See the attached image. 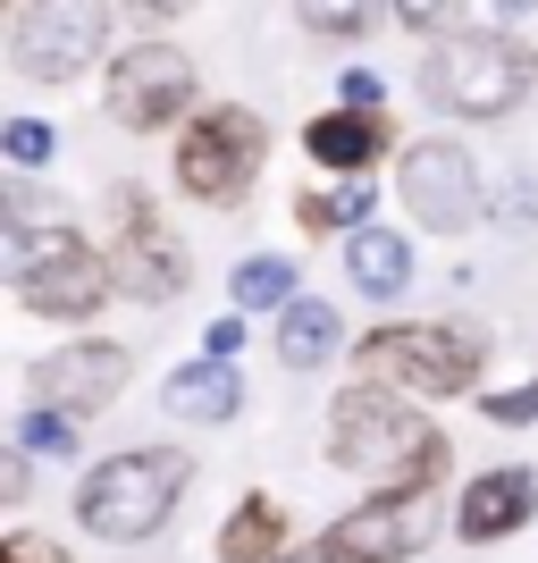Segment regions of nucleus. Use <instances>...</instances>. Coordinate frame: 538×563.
Returning <instances> with one entry per match:
<instances>
[{"instance_id": "obj_1", "label": "nucleus", "mask_w": 538, "mask_h": 563, "mask_svg": "<svg viewBox=\"0 0 538 563\" xmlns=\"http://www.w3.org/2000/svg\"><path fill=\"white\" fill-rule=\"evenodd\" d=\"M328 463L371 479V488H404V496H438L446 471H454V446L446 429L429 421L413 396L378 387V378H345L328 396Z\"/></svg>"}, {"instance_id": "obj_2", "label": "nucleus", "mask_w": 538, "mask_h": 563, "mask_svg": "<svg viewBox=\"0 0 538 563\" xmlns=\"http://www.w3.org/2000/svg\"><path fill=\"white\" fill-rule=\"evenodd\" d=\"M194 471H202L194 446H118V454H101V463H85V479H76V530L101 539V547L161 539L168 521H177V505H186Z\"/></svg>"}, {"instance_id": "obj_3", "label": "nucleus", "mask_w": 538, "mask_h": 563, "mask_svg": "<svg viewBox=\"0 0 538 563\" xmlns=\"http://www.w3.org/2000/svg\"><path fill=\"white\" fill-rule=\"evenodd\" d=\"M538 93V51L496 34V25H471V34H446L421 59V101L438 118H471V126H496Z\"/></svg>"}, {"instance_id": "obj_4", "label": "nucleus", "mask_w": 538, "mask_h": 563, "mask_svg": "<svg viewBox=\"0 0 538 563\" xmlns=\"http://www.w3.org/2000/svg\"><path fill=\"white\" fill-rule=\"evenodd\" d=\"M353 371L378 378V387H396V396L413 404H463L488 387V345L471 329H454V320H387V329H371L362 345H353Z\"/></svg>"}, {"instance_id": "obj_5", "label": "nucleus", "mask_w": 538, "mask_h": 563, "mask_svg": "<svg viewBox=\"0 0 538 563\" xmlns=\"http://www.w3.org/2000/svg\"><path fill=\"white\" fill-rule=\"evenodd\" d=\"M261 168H270V118L253 101H202L177 126L168 186L186 194V202H202V211H235L261 186Z\"/></svg>"}, {"instance_id": "obj_6", "label": "nucleus", "mask_w": 538, "mask_h": 563, "mask_svg": "<svg viewBox=\"0 0 538 563\" xmlns=\"http://www.w3.org/2000/svg\"><path fill=\"white\" fill-rule=\"evenodd\" d=\"M9 286H18V303L34 320H59V329H85V320H101L127 295L118 261L76 228H43V235L9 228Z\"/></svg>"}, {"instance_id": "obj_7", "label": "nucleus", "mask_w": 538, "mask_h": 563, "mask_svg": "<svg viewBox=\"0 0 538 563\" xmlns=\"http://www.w3.org/2000/svg\"><path fill=\"white\" fill-rule=\"evenodd\" d=\"M194 110H202V68L161 34H135L101 68V118L118 135H177Z\"/></svg>"}, {"instance_id": "obj_8", "label": "nucleus", "mask_w": 538, "mask_h": 563, "mask_svg": "<svg viewBox=\"0 0 538 563\" xmlns=\"http://www.w3.org/2000/svg\"><path fill=\"white\" fill-rule=\"evenodd\" d=\"M110 0H18L9 18V68L34 85H76L85 68H110Z\"/></svg>"}, {"instance_id": "obj_9", "label": "nucleus", "mask_w": 538, "mask_h": 563, "mask_svg": "<svg viewBox=\"0 0 538 563\" xmlns=\"http://www.w3.org/2000/svg\"><path fill=\"white\" fill-rule=\"evenodd\" d=\"M396 202H404V228L471 235V219L488 211V177H480L463 135H413L396 152Z\"/></svg>"}, {"instance_id": "obj_10", "label": "nucleus", "mask_w": 538, "mask_h": 563, "mask_svg": "<svg viewBox=\"0 0 538 563\" xmlns=\"http://www.w3.org/2000/svg\"><path fill=\"white\" fill-rule=\"evenodd\" d=\"M438 530H454V514H438V496H404V488H371L362 505L328 521L320 539L337 563H413Z\"/></svg>"}, {"instance_id": "obj_11", "label": "nucleus", "mask_w": 538, "mask_h": 563, "mask_svg": "<svg viewBox=\"0 0 538 563\" xmlns=\"http://www.w3.org/2000/svg\"><path fill=\"white\" fill-rule=\"evenodd\" d=\"M110 211H118V244H110V261H118V286H127L135 303H152V311L186 303L194 261H186V244H177V228H168V219L152 211V194H135V186H110Z\"/></svg>"}, {"instance_id": "obj_12", "label": "nucleus", "mask_w": 538, "mask_h": 563, "mask_svg": "<svg viewBox=\"0 0 538 563\" xmlns=\"http://www.w3.org/2000/svg\"><path fill=\"white\" fill-rule=\"evenodd\" d=\"M127 378H135V353L110 345V336H68V345H51L34 371H25V404H59L76 421H94L127 396Z\"/></svg>"}, {"instance_id": "obj_13", "label": "nucleus", "mask_w": 538, "mask_h": 563, "mask_svg": "<svg viewBox=\"0 0 538 563\" xmlns=\"http://www.w3.org/2000/svg\"><path fill=\"white\" fill-rule=\"evenodd\" d=\"M538 521V471L530 463H488L454 496V539L463 547H505Z\"/></svg>"}, {"instance_id": "obj_14", "label": "nucleus", "mask_w": 538, "mask_h": 563, "mask_svg": "<svg viewBox=\"0 0 538 563\" xmlns=\"http://www.w3.org/2000/svg\"><path fill=\"white\" fill-rule=\"evenodd\" d=\"M304 152H311V168L320 177H371V168H387L396 161V118L387 110H320V118H304Z\"/></svg>"}, {"instance_id": "obj_15", "label": "nucleus", "mask_w": 538, "mask_h": 563, "mask_svg": "<svg viewBox=\"0 0 538 563\" xmlns=\"http://www.w3.org/2000/svg\"><path fill=\"white\" fill-rule=\"evenodd\" d=\"M161 412L186 421V429H228L235 412H244V371L219 362V353H194V362H177V371L161 378Z\"/></svg>"}, {"instance_id": "obj_16", "label": "nucleus", "mask_w": 538, "mask_h": 563, "mask_svg": "<svg viewBox=\"0 0 538 563\" xmlns=\"http://www.w3.org/2000/svg\"><path fill=\"white\" fill-rule=\"evenodd\" d=\"M345 311L328 303V295H304V303H286L270 320V353H278V371H337V353H345Z\"/></svg>"}, {"instance_id": "obj_17", "label": "nucleus", "mask_w": 538, "mask_h": 563, "mask_svg": "<svg viewBox=\"0 0 538 563\" xmlns=\"http://www.w3.org/2000/svg\"><path fill=\"white\" fill-rule=\"evenodd\" d=\"M413 269H421V253H413V235L404 228H353L345 235V286L362 295V303H404V286H413Z\"/></svg>"}, {"instance_id": "obj_18", "label": "nucleus", "mask_w": 538, "mask_h": 563, "mask_svg": "<svg viewBox=\"0 0 538 563\" xmlns=\"http://www.w3.org/2000/svg\"><path fill=\"white\" fill-rule=\"evenodd\" d=\"M286 547H295V521H286V505L270 488H244L228 505V521H219V539H211V555L219 563H278Z\"/></svg>"}, {"instance_id": "obj_19", "label": "nucleus", "mask_w": 538, "mask_h": 563, "mask_svg": "<svg viewBox=\"0 0 538 563\" xmlns=\"http://www.w3.org/2000/svg\"><path fill=\"white\" fill-rule=\"evenodd\" d=\"M286 303H304V261H295V253H244L228 269V311H244V320H278Z\"/></svg>"}, {"instance_id": "obj_20", "label": "nucleus", "mask_w": 538, "mask_h": 563, "mask_svg": "<svg viewBox=\"0 0 538 563\" xmlns=\"http://www.w3.org/2000/svg\"><path fill=\"white\" fill-rule=\"evenodd\" d=\"M371 211H378L371 177H328V186L295 194V228L304 235H353V228H371Z\"/></svg>"}, {"instance_id": "obj_21", "label": "nucleus", "mask_w": 538, "mask_h": 563, "mask_svg": "<svg viewBox=\"0 0 538 563\" xmlns=\"http://www.w3.org/2000/svg\"><path fill=\"white\" fill-rule=\"evenodd\" d=\"M387 9H396V0H295V25L320 34V43H371Z\"/></svg>"}, {"instance_id": "obj_22", "label": "nucleus", "mask_w": 538, "mask_h": 563, "mask_svg": "<svg viewBox=\"0 0 538 563\" xmlns=\"http://www.w3.org/2000/svg\"><path fill=\"white\" fill-rule=\"evenodd\" d=\"M76 412H59V404H25L18 421H9V438H18L25 454H34V463H76V454H85V438H76Z\"/></svg>"}, {"instance_id": "obj_23", "label": "nucleus", "mask_w": 538, "mask_h": 563, "mask_svg": "<svg viewBox=\"0 0 538 563\" xmlns=\"http://www.w3.org/2000/svg\"><path fill=\"white\" fill-rule=\"evenodd\" d=\"M51 152H59V135H51L43 118H9V126H0V161H9V177H34Z\"/></svg>"}, {"instance_id": "obj_24", "label": "nucleus", "mask_w": 538, "mask_h": 563, "mask_svg": "<svg viewBox=\"0 0 538 563\" xmlns=\"http://www.w3.org/2000/svg\"><path fill=\"white\" fill-rule=\"evenodd\" d=\"M471 412L496 421V429H538V378H521V387H480Z\"/></svg>"}, {"instance_id": "obj_25", "label": "nucleus", "mask_w": 538, "mask_h": 563, "mask_svg": "<svg viewBox=\"0 0 538 563\" xmlns=\"http://www.w3.org/2000/svg\"><path fill=\"white\" fill-rule=\"evenodd\" d=\"M404 34H429V43H446V34H463V0H396Z\"/></svg>"}, {"instance_id": "obj_26", "label": "nucleus", "mask_w": 538, "mask_h": 563, "mask_svg": "<svg viewBox=\"0 0 538 563\" xmlns=\"http://www.w3.org/2000/svg\"><path fill=\"white\" fill-rule=\"evenodd\" d=\"M0 563H76V555H68V539H51V530L18 521V530H0Z\"/></svg>"}, {"instance_id": "obj_27", "label": "nucleus", "mask_w": 538, "mask_h": 563, "mask_svg": "<svg viewBox=\"0 0 538 563\" xmlns=\"http://www.w3.org/2000/svg\"><path fill=\"white\" fill-rule=\"evenodd\" d=\"M25 496H34V454L9 438V446H0V505H25Z\"/></svg>"}, {"instance_id": "obj_28", "label": "nucleus", "mask_w": 538, "mask_h": 563, "mask_svg": "<svg viewBox=\"0 0 538 563\" xmlns=\"http://www.w3.org/2000/svg\"><path fill=\"white\" fill-rule=\"evenodd\" d=\"M244 336H253V320H244V311H219L211 329H202V353H219V362H235V353H244Z\"/></svg>"}, {"instance_id": "obj_29", "label": "nucleus", "mask_w": 538, "mask_h": 563, "mask_svg": "<svg viewBox=\"0 0 538 563\" xmlns=\"http://www.w3.org/2000/svg\"><path fill=\"white\" fill-rule=\"evenodd\" d=\"M337 101H345V110H387V85H378L371 68H345L337 76Z\"/></svg>"}, {"instance_id": "obj_30", "label": "nucleus", "mask_w": 538, "mask_h": 563, "mask_svg": "<svg viewBox=\"0 0 538 563\" xmlns=\"http://www.w3.org/2000/svg\"><path fill=\"white\" fill-rule=\"evenodd\" d=\"M186 9H202V0H127V18H135V25H177Z\"/></svg>"}, {"instance_id": "obj_31", "label": "nucleus", "mask_w": 538, "mask_h": 563, "mask_svg": "<svg viewBox=\"0 0 538 563\" xmlns=\"http://www.w3.org/2000/svg\"><path fill=\"white\" fill-rule=\"evenodd\" d=\"M278 563H337V555H328V539H295Z\"/></svg>"}, {"instance_id": "obj_32", "label": "nucleus", "mask_w": 538, "mask_h": 563, "mask_svg": "<svg viewBox=\"0 0 538 563\" xmlns=\"http://www.w3.org/2000/svg\"><path fill=\"white\" fill-rule=\"evenodd\" d=\"M538 211V186H514V194H505V219H530Z\"/></svg>"}]
</instances>
